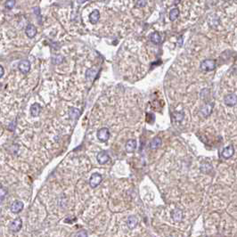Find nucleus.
Here are the masks:
<instances>
[{
  "instance_id": "412c9836",
  "label": "nucleus",
  "mask_w": 237,
  "mask_h": 237,
  "mask_svg": "<svg viewBox=\"0 0 237 237\" xmlns=\"http://www.w3.org/2000/svg\"><path fill=\"white\" fill-rule=\"evenodd\" d=\"M179 15V9L178 8H173L170 13V21H175Z\"/></svg>"
},
{
  "instance_id": "a878e982",
  "label": "nucleus",
  "mask_w": 237,
  "mask_h": 237,
  "mask_svg": "<svg viewBox=\"0 0 237 237\" xmlns=\"http://www.w3.org/2000/svg\"><path fill=\"white\" fill-rule=\"evenodd\" d=\"M75 236H87V234L86 233V231H81L79 234H75Z\"/></svg>"
},
{
  "instance_id": "f257e3e1",
  "label": "nucleus",
  "mask_w": 237,
  "mask_h": 237,
  "mask_svg": "<svg viewBox=\"0 0 237 237\" xmlns=\"http://www.w3.org/2000/svg\"><path fill=\"white\" fill-rule=\"evenodd\" d=\"M216 68V61L212 59H207L201 63V70L203 71H211Z\"/></svg>"
},
{
  "instance_id": "f03ea898",
  "label": "nucleus",
  "mask_w": 237,
  "mask_h": 237,
  "mask_svg": "<svg viewBox=\"0 0 237 237\" xmlns=\"http://www.w3.org/2000/svg\"><path fill=\"white\" fill-rule=\"evenodd\" d=\"M96 136L101 142H106L110 138V131L107 127H102L97 131Z\"/></svg>"
},
{
  "instance_id": "1a4fd4ad",
  "label": "nucleus",
  "mask_w": 237,
  "mask_h": 237,
  "mask_svg": "<svg viewBox=\"0 0 237 237\" xmlns=\"http://www.w3.org/2000/svg\"><path fill=\"white\" fill-rule=\"evenodd\" d=\"M225 104L228 106H234L236 104V95L235 94H231L225 96L224 98Z\"/></svg>"
},
{
  "instance_id": "dca6fc26",
  "label": "nucleus",
  "mask_w": 237,
  "mask_h": 237,
  "mask_svg": "<svg viewBox=\"0 0 237 237\" xmlns=\"http://www.w3.org/2000/svg\"><path fill=\"white\" fill-rule=\"evenodd\" d=\"M127 224L128 225V227L130 229H133L135 228L137 224H138V219L136 217V216H130L128 219H127Z\"/></svg>"
},
{
  "instance_id": "39448f33",
  "label": "nucleus",
  "mask_w": 237,
  "mask_h": 237,
  "mask_svg": "<svg viewBox=\"0 0 237 237\" xmlns=\"http://www.w3.org/2000/svg\"><path fill=\"white\" fill-rule=\"evenodd\" d=\"M21 226H22V221L21 219H16L14 221L11 222L10 225H9V229L14 232V233H16V232H19L21 229Z\"/></svg>"
},
{
  "instance_id": "f8f14e48",
  "label": "nucleus",
  "mask_w": 237,
  "mask_h": 237,
  "mask_svg": "<svg viewBox=\"0 0 237 237\" xmlns=\"http://www.w3.org/2000/svg\"><path fill=\"white\" fill-rule=\"evenodd\" d=\"M212 108H213V104H206L202 108V110L200 111V113L203 116V117H208L210 113H211V111H212Z\"/></svg>"
},
{
  "instance_id": "2eb2a0df",
  "label": "nucleus",
  "mask_w": 237,
  "mask_h": 237,
  "mask_svg": "<svg viewBox=\"0 0 237 237\" xmlns=\"http://www.w3.org/2000/svg\"><path fill=\"white\" fill-rule=\"evenodd\" d=\"M172 218H173V219H174L175 221H181L182 219H183V211H182V209H178V208L175 209L174 210H173V212H172Z\"/></svg>"
},
{
  "instance_id": "0eeeda50",
  "label": "nucleus",
  "mask_w": 237,
  "mask_h": 237,
  "mask_svg": "<svg viewBox=\"0 0 237 237\" xmlns=\"http://www.w3.org/2000/svg\"><path fill=\"white\" fill-rule=\"evenodd\" d=\"M235 153V148L233 145H228L227 147L224 148L221 153V156L224 159H229L231 158L234 155Z\"/></svg>"
},
{
  "instance_id": "6e6552de",
  "label": "nucleus",
  "mask_w": 237,
  "mask_h": 237,
  "mask_svg": "<svg viewBox=\"0 0 237 237\" xmlns=\"http://www.w3.org/2000/svg\"><path fill=\"white\" fill-rule=\"evenodd\" d=\"M96 159H97V161L99 162V164H101V165L107 163V162L111 160L109 154H108L106 152H100V153L97 154Z\"/></svg>"
},
{
  "instance_id": "7ed1b4c3",
  "label": "nucleus",
  "mask_w": 237,
  "mask_h": 237,
  "mask_svg": "<svg viewBox=\"0 0 237 237\" xmlns=\"http://www.w3.org/2000/svg\"><path fill=\"white\" fill-rule=\"evenodd\" d=\"M102 180H103L102 175L99 173H94V174H92L89 179V185L92 188H95L101 184Z\"/></svg>"
},
{
  "instance_id": "9d476101",
  "label": "nucleus",
  "mask_w": 237,
  "mask_h": 237,
  "mask_svg": "<svg viewBox=\"0 0 237 237\" xmlns=\"http://www.w3.org/2000/svg\"><path fill=\"white\" fill-rule=\"evenodd\" d=\"M97 73H98V69L97 68H95V67L90 68L86 72V79L88 81H93L95 79Z\"/></svg>"
},
{
  "instance_id": "393cba45",
  "label": "nucleus",
  "mask_w": 237,
  "mask_h": 237,
  "mask_svg": "<svg viewBox=\"0 0 237 237\" xmlns=\"http://www.w3.org/2000/svg\"><path fill=\"white\" fill-rule=\"evenodd\" d=\"M147 0H137V6L138 7H144L146 5Z\"/></svg>"
},
{
  "instance_id": "423d86ee",
  "label": "nucleus",
  "mask_w": 237,
  "mask_h": 237,
  "mask_svg": "<svg viewBox=\"0 0 237 237\" xmlns=\"http://www.w3.org/2000/svg\"><path fill=\"white\" fill-rule=\"evenodd\" d=\"M23 207H24V204H23L22 202H21V201H15V202L12 203L10 209H11V211H12L13 213L18 214V213H20V212L23 209Z\"/></svg>"
},
{
  "instance_id": "aec40b11",
  "label": "nucleus",
  "mask_w": 237,
  "mask_h": 237,
  "mask_svg": "<svg viewBox=\"0 0 237 237\" xmlns=\"http://www.w3.org/2000/svg\"><path fill=\"white\" fill-rule=\"evenodd\" d=\"M150 38H151V41H152L153 43L156 44V45L160 44V41H161L160 35V33L157 31L152 33V34H151V36H150Z\"/></svg>"
},
{
  "instance_id": "5701e85b",
  "label": "nucleus",
  "mask_w": 237,
  "mask_h": 237,
  "mask_svg": "<svg viewBox=\"0 0 237 237\" xmlns=\"http://www.w3.org/2000/svg\"><path fill=\"white\" fill-rule=\"evenodd\" d=\"M52 62L54 64H60L63 62V57L62 55H56L52 58Z\"/></svg>"
},
{
  "instance_id": "9b49d317",
  "label": "nucleus",
  "mask_w": 237,
  "mask_h": 237,
  "mask_svg": "<svg viewBox=\"0 0 237 237\" xmlns=\"http://www.w3.org/2000/svg\"><path fill=\"white\" fill-rule=\"evenodd\" d=\"M25 33L28 38H33L37 35V29L33 24H28L26 29H25Z\"/></svg>"
},
{
  "instance_id": "a211bd4d",
  "label": "nucleus",
  "mask_w": 237,
  "mask_h": 237,
  "mask_svg": "<svg viewBox=\"0 0 237 237\" xmlns=\"http://www.w3.org/2000/svg\"><path fill=\"white\" fill-rule=\"evenodd\" d=\"M69 116L71 117V120H77L79 119V117L80 116V111L77 108H70L69 110Z\"/></svg>"
},
{
  "instance_id": "20e7f679",
  "label": "nucleus",
  "mask_w": 237,
  "mask_h": 237,
  "mask_svg": "<svg viewBox=\"0 0 237 237\" xmlns=\"http://www.w3.org/2000/svg\"><path fill=\"white\" fill-rule=\"evenodd\" d=\"M18 69L22 74H27L31 70V63L28 60H21L18 64Z\"/></svg>"
},
{
  "instance_id": "f3484780",
  "label": "nucleus",
  "mask_w": 237,
  "mask_h": 237,
  "mask_svg": "<svg viewBox=\"0 0 237 237\" xmlns=\"http://www.w3.org/2000/svg\"><path fill=\"white\" fill-rule=\"evenodd\" d=\"M99 19H100V13H99L98 10H94V11L90 14V15H89V21H90L92 24L97 23V21H99Z\"/></svg>"
},
{
  "instance_id": "4be33fe9",
  "label": "nucleus",
  "mask_w": 237,
  "mask_h": 237,
  "mask_svg": "<svg viewBox=\"0 0 237 237\" xmlns=\"http://www.w3.org/2000/svg\"><path fill=\"white\" fill-rule=\"evenodd\" d=\"M7 195V189L5 187H0V202H2Z\"/></svg>"
},
{
  "instance_id": "bb28decb",
  "label": "nucleus",
  "mask_w": 237,
  "mask_h": 237,
  "mask_svg": "<svg viewBox=\"0 0 237 237\" xmlns=\"http://www.w3.org/2000/svg\"><path fill=\"white\" fill-rule=\"evenodd\" d=\"M4 73H5V70H4V68H3V67L0 65V78H2V77H3Z\"/></svg>"
},
{
  "instance_id": "b1692460",
  "label": "nucleus",
  "mask_w": 237,
  "mask_h": 237,
  "mask_svg": "<svg viewBox=\"0 0 237 237\" xmlns=\"http://www.w3.org/2000/svg\"><path fill=\"white\" fill-rule=\"evenodd\" d=\"M5 5L7 9H12L15 5V0H7Z\"/></svg>"
},
{
  "instance_id": "4468645a",
  "label": "nucleus",
  "mask_w": 237,
  "mask_h": 237,
  "mask_svg": "<svg viewBox=\"0 0 237 237\" xmlns=\"http://www.w3.org/2000/svg\"><path fill=\"white\" fill-rule=\"evenodd\" d=\"M41 111V106L39 104L35 103L31 106V114L32 117H38Z\"/></svg>"
},
{
  "instance_id": "ddd939ff",
  "label": "nucleus",
  "mask_w": 237,
  "mask_h": 237,
  "mask_svg": "<svg viewBox=\"0 0 237 237\" xmlns=\"http://www.w3.org/2000/svg\"><path fill=\"white\" fill-rule=\"evenodd\" d=\"M137 145V141H136L135 139H130V140H128V141L126 143V146H125V147H126V151L127 153H133V152L136 150Z\"/></svg>"
},
{
  "instance_id": "6ab92c4d",
  "label": "nucleus",
  "mask_w": 237,
  "mask_h": 237,
  "mask_svg": "<svg viewBox=\"0 0 237 237\" xmlns=\"http://www.w3.org/2000/svg\"><path fill=\"white\" fill-rule=\"evenodd\" d=\"M161 138L160 137H155V138H153V141L151 142V144H150V147H151V149H153V150H156V149H158L159 147L161 145Z\"/></svg>"
}]
</instances>
